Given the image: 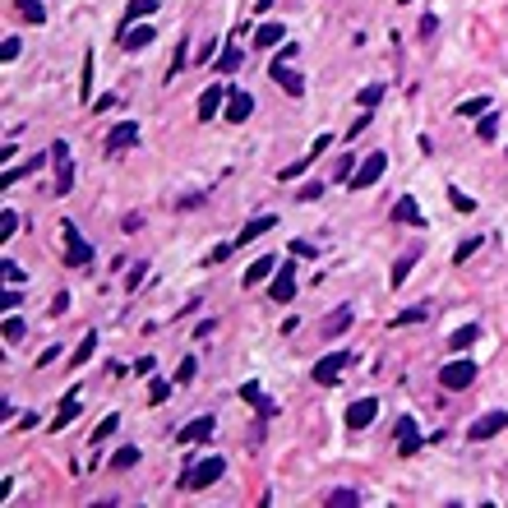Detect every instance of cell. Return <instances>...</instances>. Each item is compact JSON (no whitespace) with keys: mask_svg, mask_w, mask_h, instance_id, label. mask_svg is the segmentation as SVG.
<instances>
[{"mask_svg":"<svg viewBox=\"0 0 508 508\" xmlns=\"http://www.w3.org/2000/svg\"><path fill=\"white\" fill-rule=\"evenodd\" d=\"M222 472H227V457L213 453V457H203V462H194L190 472L181 476V485H185V490H208L213 481H222Z\"/></svg>","mask_w":508,"mask_h":508,"instance_id":"6da1fadb","label":"cell"},{"mask_svg":"<svg viewBox=\"0 0 508 508\" xmlns=\"http://www.w3.org/2000/svg\"><path fill=\"white\" fill-rule=\"evenodd\" d=\"M46 158H51V167H56V185H51V190H56V194H70V190H74V162H70V143H65V139H56Z\"/></svg>","mask_w":508,"mask_h":508,"instance_id":"7a4b0ae2","label":"cell"},{"mask_svg":"<svg viewBox=\"0 0 508 508\" xmlns=\"http://www.w3.org/2000/svg\"><path fill=\"white\" fill-rule=\"evenodd\" d=\"M61 240H65V263H74V268H83L88 259H93V245L79 236V227H74L70 218L61 222Z\"/></svg>","mask_w":508,"mask_h":508,"instance_id":"3957f363","label":"cell"},{"mask_svg":"<svg viewBox=\"0 0 508 508\" xmlns=\"http://www.w3.org/2000/svg\"><path fill=\"white\" fill-rule=\"evenodd\" d=\"M472 379H476V360L472 356H457V360H448V365L444 370H439V384H444L448 388V393H457V388H467V384H472Z\"/></svg>","mask_w":508,"mask_h":508,"instance_id":"277c9868","label":"cell"},{"mask_svg":"<svg viewBox=\"0 0 508 508\" xmlns=\"http://www.w3.org/2000/svg\"><path fill=\"white\" fill-rule=\"evenodd\" d=\"M504 430H508V412L499 407V412H485L481 421H472V430H467V439H472V444H485V439L504 435Z\"/></svg>","mask_w":508,"mask_h":508,"instance_id":"5b68a950","label":"cell"},{"mask_svg":"<svg viewBox=\"0 0 508 508\" xmlns=\"http://www.w3.org/2000/svg\"><path fill=\"white\" fill-rule=\"evenodd\" d=\"M268 296L278 300V305L296 300V263H291V259H282V268L273 273V287H268Z\"/></svg>","mask_w":508,"mask_h":508,"instance_id":"8992f818","label":"cell"},{"mask_svg":"<svg viewBox=\"0 0 508 508\" xmlns=\"http://www.w3.org/2000/svg\"><path fill=\"white\" fill-rule=\"evenodd\" d=\"M384 171H388V153H370V158L356 167V176H351V190H370Z\"/></svg>","mask_w":508,"mask_h":508,"instance_id":"52a82bcc","label":"cell"},{"mask_svg":"<svg viewBox=\"0 0 508 508\" xmlns=\"http://www.w3.org/2000/svg\"><path fill=\"white\" fill-rule=\"evenodd\" d=\"M347 351H333V356H319L315 360V370H310V375H315V384H337V375L342 370H347Z\"/></svg>","mask_w":508,"mask_h":508,"instance_id":"ba28073f","label":"cell"},{"mask_svg":"<svg viewBox=\"0 0 508 508\" xmlns=\"http://www.w3.org/2000/svg\"><path fill=\"white\" fill-rule=\"evenodd\" d=\"M222 116H227L231 125H245L250 116H254V97L240 93V88H231V93H227V111H222Z\"/></svg>","mask_w":508,"mask_h":508,"instance_id":"9c48e42d","label":"cell"},{"mask_svg":"<svg viewBox=\"0 0 508 508\" xmlns=\"http://www.w3.org/2000/svg\"><path fill=\"white\" fill-rule=\"evenodd\" d=\"M393 435H397V453H402V457H412L416 448H421V430H416V421H412V416H397Z\"/></svg>","mask_w":508,"mask_h":508,"instance_id":"30bf717a","label":"cell"},{"mask_svg":"<svg viewBox=\"0 0 508 508\" xmlns=\"http://www.w3.org/2000/svg\"><path fill=\"white\" fill-rule=\"evenodd\" d=\"M273 83H278L282 88V93H287V97H300V93H305V79H300V74L296 70H291V65H282V61H273Z\"/></svg>","mask_w":508,"mask_h":508,"instance_id":"8fae6325","label":"cell"},{"mask_svg":"<svg viewBox=\"0 0 508 508\" xmlns=\"http://www.w3.org/2000/svg\"><path fill=\"white\" fill-rule=\"evenodd\" d=\"M130 143H139V121H121L111 134H106V153H125Z\"/></svg>","mask_w":508,"mask_h":508,"instance_id":"7c38bea8","label":"cell"},{"mask_svg":"<svg viewBox=\"0 0 508 508\" xmlns=\"http://www.w3.org/2000/svg\"><path fill=\"white\" fill-rule=\"evenodd\" d=\"M227 93H231V88H222V83H208V88H203V97H199V121H213V116L227 106Z\"/></svg>","mask_w":508,"mask_h":508,"instance_id":"4fadbf2b","label":"cell"},{"mask_svg":"<svg viewBox=\"0 0 508 508\" xmlns=\"http://www.w3.org/2000/svg\"><path fill=\"white\" fill-rule=\"evenodd\" d=\"M208 435H213V416H199V421H190V425H181V430H176V444H181V448H190V444H203Z\"/></svg>","mask_w":508,"mask_h":508,"instance_id":"5bb4252c","label":"cell"},{"mask_svg":"<svg viewBox=\"0 0 508 508\" xmlns=\"http://www.w3.org/2000/svg\"><path fill=\"white\" fill-rule=\"evenodd\" d=\"M375 416H379V402H375V397H360V402L347 407V430H365Z\"/></svg>","mask_w":508,"mask_h":508,"instance_id":"9a60e30c","label":"cell"},{"mask_svg":"<svg viewBox=\"0 0 508 508\" xmlns=\"http://www.w3.org/2000/svg\"><path fill=\"white\" fill-rule=\"evenodd\" d=\"M324 148H333V134H319V139L310 143V153H305V158L296 162V167H282V176H278V181H291V176H300V171H305V167H310V162H315V158H319V153H324Z\"/></svg>","mask_w":508,"mask_h":508,"instance_id":"2e32d148","label":"cell"},{"mask_svg":"<svg viewBox=\"0 0 508 508\" xmlns=\"http://www.w3.org/2000/svg\"><path fill=\"white\" fill-rule=\"evenodd\" d=\"M153 37H158V33H153L148 24H125V33H121V46H125V51H143V46L153 42Z\"/></svg>","mask_w":508,"mask_h":508,"instance_id":"e0dca14e","label":"cell"},{"mask_svg":"<svg viewBox=\"0 0 508 508\" xmlns=\"http://www.w3.org/2000/svg\"><path fill=\"white\" fill-rule=\"evenodd\" d=\"M278 259H282V254H263V259H254L245 268V287H259L263 278H273V273H278Z\"/></svg>","mask_w":508,"mask_h":508,"instance_id":"ac0fdd59","label":"cell"},{"mask_svg":"<svg viewBox=\"0 0 508 508\" xmlns=\"http://www.w3.org/2000/svg\"><path fill=\"white\" fill-rule=\"evenodd\" d=\"M273 227H278V218H273V213H263V218H254V222H245V227H240V236H236V245H240V250H245V245H250V240H259V236H263V231H273Z\"/></svg>","mask_w":508,"mask_h":508,"instance_id":"d6986e66","label":"cell"},{"mask_svg":"<svg viewBox=\"0 0 508 508\" xmlns=\"http://www.w3.org/2000/svg\"><path fill=\"white\" fill-rule=\"evenodd\" d=\"M393 222H407V227H421V203H416L412 194H402V199L393 203Z\"/></svg>","mask_w":508,"mask_h":508,"instance_id":"ffe728a7","label":"cell"},{"mask_svg":"<svg viewBox=\"0 0 508 508\" xmlns=\"http://www.w3.org/2000/svg\"><path fill=\"white\" fill-rule=\"evenodd\" d=\"M74 416H79V388H70V393H65V402H61V412H56V421H51V430H56V435H61V430L70 425Z\"/></svg>","mask_w":508,"mask_h":508,"instance_id":"44dd1931","label":"cell"},{"mask_svg":"<svg viewBox=\"0 0 508 508\" xmlns=\"http://www.w3.org/2000/svg\"><path fill=\"white\" fill-rule=\"evenodd\" d=\"M416 259H421V254L412 250V254H402V259L393 263V273H388V287H393V291H397V287H402V282H407V273L416 268Z\"/></svg>","mask_w":508,"mask_h":508,"instance_id":"7402d4cb","label":"cell"},{"mask_svg":"<svg viewBox=\"0 0 508 508\" xmlns=\"http://www.w3.org/2000/svg\"><path fill=\"white\" fill-rule=\"evenodd\" d=\"M14 9H19V14H24V24H46V5H42V0H14Z\"/></svg>","mask_w":508,"mask_h":508,"instance_id":"603a6c76","label":"cell"},{"mask_svg":"<svg viewBox=\"0 0 508 508\" xmlns=\"http://www.w3.org/2000/svg\"><path fill=\"white\" fill-rule=\"evenodd\" d=\"M347 324H351V305H337L333 315L324 319V337H337V333H342V328H347Z\"/></svg>","mask_w":508,"mask_h":508,"instance_id":"cb8c5ba5","label":"cell"},{"mask_svg":"<svg viewBox=\"0 0 508 508\" xmlns=\"http://www.w3.org/2000/svg\"><path fill=\"white\" fill-rule=\"evenodd\" d=\"M240 397H245V402H254L263 416H273V412H278V407H273L268 397H263V388H259V384H245V388H240Z\"/></svg>","mask_w":508,"mask_h":508,"instance_id":"d4e9b609","label":"cell"},{"mask_svg":"<svg viewBox=\"0 0 508 508\" xmlns=\"http://www.w3.org/2000/svg\"><path fill=\"white\" fill-rule=\"evenodd\" d=\"M476 337H481V328H476V324H467V328H457V333H448V347H453V351H467Z\"/></svg>","mask_w":508,"mask_h":508,"instance_id":"484cf974","label":"cell"},{"mask_svg":"<svg viewBox=\"0 0 508 508\" xmlns=\"http://www.w3.org/2000/svg\"><path fill=\"white\" fill-rule=\"evenodd\" d=\"M79 97H83V102L93 97V46L83 51V70H79Z\"/></svg>","mask_w":508,"mask_h":508,"instance_id":"4316f807","label":"cell"},{"mask_svg":"<svg viewBox=\"0 0 508 508\" xmlns=\"http://www.w3.org/2000/svg\"><path fill=\"white\" fill-rule=\"evenodd\" d=\"M93 351H97V333H83V342L74 347V356H70V365H88V360H93Z\"/></svg>","mask_w":508,"mask_h":508,"instance_id":"83f0119b","label":"cell"},{"mask_svg":"<svg viewBox=\"0 0 508 508\" xmlns=\"http://www.w3.org/2000/svg\"><path fill=\"white\" fill-rule=\"evenodd\" d=\"M282 37H287V28H282V24H263L259 33H254V42H259V46H278Z\"/></svg>","mask_w":508,"mask_h":508,"instance_id":"f1b7e54d","label":"cell"},{"mask_svg":"<svg viewBox=\"0 0 508 508\" xmlns=\"http://www.w3.org/2000/svg\"><path fill=\"white\" fill-rule=\"evenodd\" d=\"M485 111H490V97H467V102H457V116H485Z\"/></svg>","mask_w":508,"mask_h":508,"instance_id":"f546056e","label":"cell"},{"mask_svg":"<svg viewBox=\"0 0 508 508\" xmlns=\"http://www.w3.org/2000/svg\"><path fill=\"white\" fill-rule=\"evenodd\" d=\"M360 106H365V111H375L379 102H384V83H370V88H360V97H356Z\"/></svg>","mask_w":508,"mask_h":508,"instance_id":"4dcf8cb0","label":"cell"},{"mask_svg":"<svg viewBox=\"0 0 508 508\" xmlns=\"http://www.w3.org/2000/svg\"><path fill=\"white\" fill-rule=\"evenodd\" d=\"M134 462H139V448H134V444L116 448V457H111V467H116V472H125V467H134Z\"/></svg>","mask_w":508,"mask_h":508,"instance_id":"1f68e13d","label":"cell"},{"mask_svg":"<svg viewBox=\"0 0 508 508\" xmlns=\"http://www.w3.org/2000/svg\"><path fill=\"white\" fill-rule=\"evenodd\" d=\"M476 134H481V139L490 143L494 134H499V111H485V116H481V125H476Z\"/></svg>","mask_w":508,"mask_h":508,"instance_id":"d6a6232c","label":"cell"},{"mask_svg":"<svg viewBox=\"0 0 508 508\" xmlns=\"http://www.w3.org/2000/svg\"><path fill=\"white\" fill-rule=\"evenodd\" d=\"M24 337H28V324L19 315H9L5 319V342H24Z\"/></svg>","mask_w":508,"mask_h":508,"instance_id":"836d02e7","label":"cell"},{"mask_svg":"<svg viewBox=\"0 0 508 508\" xmlns=\"http://www.w3.org/2000/svg\"><path fill=\"white\" fill-rule=\"evenodd\" d=\"M328 504H333V508H356L360 494L356 490H333V494H328Z\"/></svg>","mask_w":508,"mask_h":508,"instance_id":"e575fe53","label":"cell"},{"mask_svg":"<svg viewBox=\"0 0 508 508\" xmlns=\"http://www.w3.org/2000/svg\"><path fill=\"white\" fill-rule=\"evenodd\" d=\"M236 65H240V46H227V51L218 56V70H222V74H231Z\"/></svg>","mask_w":508,"mask_h":508,"instance_id":"d590c367","label":"cell"},{"mask_svg":"<svg viewBox=\"0 0 508 508\" xmlns=\"http://www.w3.org/2000/svg\"><path fill=\"white\" fill-rule=\"evenodd\" d=\"M448 203H453L457 213H476V199H472V194H462V190H448Z\"/></svg>","mask_w":508,"mask_h":508,"instance_id":"8d00e7d4","label":"cell"},{"mask_svg":"<svg viewBox=\"0 0 508 508\" xmlns=\"http://www.w3.org/2000/svg\"><path fill=\"white\" fill-rule=\"evenodd\" d=\"M425 319V305H416V310H402V315H393V328H407V324H421Z\"/></svg>","mask_w":508,"mask_h":508,"instance_id":"74e56055","label":"cell"},{"mask_svg":"<svg viewBox=\"0 0 508 508\" xmlns=\"http://www.w3.org/2000/svg\"><path fill=\"white\" fill-rule=\"evenodd\" d=\"M231 250H236V240H222V245H213V250H208V259H203V263H227V259H231Z\"/></svg>","mask_w":508,"mask_h":508,"instance_id":"f35d334b","label":"cell"},{"mask_svg":"<svg viewBox=\"0 0 508 508\" xmlns=\"http://www.w3.org/2000/svg\"><path fill=\"white\" fill-rule=\"evenodd\" d=\"M194 375H199V360H194V356H185V360H181V370H176V384H190Z\"/></svg>","mask_w":508,"mask_h":508,"instance_id":"ab89813d","label":"cell"},{"mask_svg":"<svg viewBox=\"0 0 508 508\" xmlns=\"http://www.w3.org/2000/svg\"><path fill=\"white\" fill-rule=\"evenodd\" d=\"M37 167H42V158H28L24 167H9V171H5V185H14L19 176H28V171H37Z\"/></svg>","mask_w":508,"mask_h":508,"instance_id":"60d3db41","label":"cell"},{"mask_svg":"<svg viewBox=\"0 0 508 508\" xmlns=\"http://www.w3.org/2000/svg\"><path fill=\"white\" fill-rule=\"evenodd\" d=\"M153 9H158V0H134V5H130V14H125V24H134V19L153 14Z\"/></svg>","mask_w":508,"mask_h":508,"instance_id":"b9f144b4","label":"cell"},{"mask_svg":"<svg viewBox=\"0 0 508 508\" xmlns=\"http://www.w3.org/2000/svg\"><path fill=\"white\" fill-rule=\"evenodd\" d=\"M14 231H19V213H14V208H5V213H0V236L9 240Z\"/></svg>","mask_w":508,"mask_h":508,"instance_id":"7bdbcfd3","label":"cell"},{"mask_svg":"<svg viewBox=\"0 0 508 508\" xmlns=\"http://www.w3.org/2000/svg\"><path fill=\"white\" fill-rule=\"evenodd\" d=\"M167 397H171V384H167V379H153V384H148V402H167Z\"/></svg>","mask_w":508,"mask_h":508,"instance_id":"ee69618b","label":"cell"},{"mask_svg":"<svg viewBox=\"0 0 508 508\" xmlns=\"http://www.w3.org/2000/svg\"><path fill=\"white\" fill-rule=\"evenodd\" d=\"M116 425H121V416H106V421L93 430V444H102V439H111V435H116Z\"/></svg>","mask_w":508,"mask_h":508,"instance_id":"f6af8a7d","label":"cell"},{"mask_svg":"<svg viewBox=\"0 0 508 508\" xmlns=\"http://www.w3.org/2000/svg\"><path fill=\"white\" fill-rule=\"evenodd\" d=\"M476 250H481V236H467L462 245H457V254H453V259H457V263H467V259H472Z\"/></svg>","mask_w":508,"mask_h":508,"instance_id":"bcb514c9","label":"cell"},{"mask_svg":"<svg viewBox=\"0 0 508 508\" xmlns=\"http://www.w3.org/2000/svg\"><path fill=\"white\" fill-rule=\"evenodd\" d=\"M143 278H148V263H143V259H139V263H134V268H130V273H125V287H130V291H134V287H139V282H143Z\"/></svg>","mask_w":508,"mask_h":508,"instance_id":"7dc6e473","label":"cell"},{"mask_svg":"<svg viewBox=\"0 0 508 508\" xmlns=\"http://www.w3.org/2000/svg\"><path fill=\"white\" fill-rule=\"evenodd\" d=\"M291 254H300V259H319V250L310 245V240H291Z\"/></svg>","mask_w":508,"mask_h":508,"instance_id":"c3c4849f","label":"cell"},{"mask_svg":"<svg viewBox=\"0 0 508 508\" xmlns=\"http://www.w3.org/2000/svg\"><path fill=\"white\" fill-rule=\"evenodd\" d=\"M5 282H9V287H19V282H24V273H19L14 259H5Z\"/></svg>","mask_w":508,"mask_h":508,"instance_id":"681fc988","label":"cell"},{"mask_svg":"<svg viewBox=\"0 0 508 508\" xmlns=\"http://www.w3.org/2000/svg\"><path fill=\"white\" fill-rule=\"evenodd\" d=\"M0 56H5V61H14V56H19V37H5V42H0Z\"/></svg>","mask_w":508,"mask_h":508,"instance_id":"f907efd6","label":"cell"},{"mask_svg":"<svg viewBox=\"0 0 508 508\" xmlns=\"http://www.w3.org/2000/svg\"><path fill=\"white\" fill-rule=\"evenodd\" d=\"M435 33H439V19L425 14V19H421V37H435Z\"/></svg>","mask_w":508,"mask_h":508,"instance_id":"816d5d0a","label":"cell"},{"mask_svg":"<svg viewBox=\"0 0 508 508\" xmlns=\"http://www.w3.org/2000/svg\"><path fill=\"white\" fill-rule=\"evenodd\" d=\"M319 194H324V185H305V190H300V203H315Z\"/></svg>","mask_w":508,"mask_h":508,"instance_id":"f5cc1de1","label":"cell"},{"mask_svg":"<svg viewBox=\"0 0 508 508\" xmlns=\"http://www.w3.org/2000/svg\"><path fill=\"white\" fill-rule=\"evenodd\" d=\"M65 310H70V296H65V291H61V296H56V300H51V315H56V319H61V315H65Z\"/></svg>","mask_w":508,"mask_h":508,"instance_id":"db71d44e","label":"cell"},{"mask_svg":"<svg viewBox=\"0 0 508 508\" xmlns=\"http://www.w3.org/2000/svg\"><path fill=\"white\" fill-rule=\"evenodd\" d=\"M360 130H370V111H365V116H356V121H351V130H347V134H351V139H356Z\"/></svg>","mask_w":508,"mask_h":508,"instance_id":"11a10c76","label":"cell"},{"mask_svg":"<svg viewBox=\"0 0 508 508\" xmlns=\"http://www.w3.org/2000/svg\"><path fill=\"white\" fill-rule=\"evenodd\" d=\"M0 300H5V310H14L19 300H24V291H19V287H9V291H5V296H0Z\"/></svg>","mask_w":508,"mask_h":508,"instance_id":"9f6ffc18","label":"cell"},{"mask_svg":"<svg viewBox=\"0 0 508 508\" xmlns=\"http://www.w3.org/2000/svg\"><path fill=\"white\" fill-rule=\"evenodd\" d=\"M51 360H61V347H46L42 356H37V365H51Z\"/></svg>","mask_w":508,"mask_h":508,"instance_id":"6f0895ef","label":"cell"},{"mask_svg":"<svg viewBox=\"0 0 508 508\" xmlns=\"http://www.w3.org/2000/svg\"><path fill=\"white\" fill-rule=\"evenodd\" d=\"M134 375H153V356H139V360H134Z\"/></svg>","mask_w":508,"mask_h":508,"instance_id":"680465c9","label":"cell"},{"mask_svg":"<svg viewBox=\"0 0 508 508\" xmlns=\"http://www.w3.org/2000/svg\"><path fill=\"white\" fill-rule=\"evenodd\" d=\"M213 51H218V42H213V37H208V42H203V46H199V61H203V65H208V61H213Z\"/></svg>","mask_w":508,"mask_h":508,"instance_id":"91938a15","label":"cell"},{"mask_svg":"<svg viewBox=\"0 0 508 508\" xmlns=\"http://www.w3.org/2000/svg\"><path fill=\"white\" fill-rule=\"evenodd\" d=\"M139 227H143V218H139V213H130V218L121 222V231H139Z\"/></svg>","mask_w":508,"mask_h":508,"instance_id":"94428289","label":"cell"},{"mask_svg":"<svg viewBox=\"0 0 508 508\" xmlns=\"http://www.w3.org/2000/svg\"><path fill=\"white\" fill-rule=\"evenodd\" d=\"M254 5H259V9H268V5H273V0H254Z\"/></svg>","mask_w":508,"mask_h":508,"instance_id":"6125c7cd","label":"cell"},{"mask_svg":"<svg viewBox=\"0 0 508 508\" xmlns=\"http://www.w3.org/2000/svg\"><path fill=\"white\" fill-rule=\"evenodd\" d=\"M402 5H412V0H402Z\"/></svg>","mask_w":508,"mask_h":508,"instance_id":"be15d7a7","label":"cell"}]
</instances>
